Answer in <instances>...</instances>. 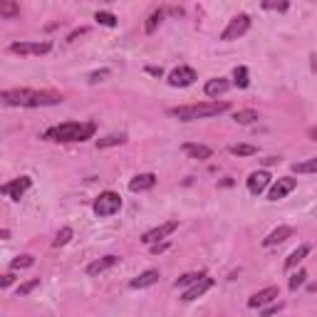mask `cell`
I'll return each mask as SVG.
<instances>
[{"label":"cell","instance_id":"6da1fadb","mask_svg":"<svg viewBox=\"0 0 317 317\" xmlns=\"http://www.w3.org/2000/svg\"><path fill=\"white\" fill-rule=\"evenodd\" d=\"M8 107H50L60 104L62 94L60 92H38V89H5L0 94Z\"/></svg>","mask_w":317,"mask_h":317},{"label":"cell","instance_id":"7a4b0ae2","mask_svg":"<svg viewBox=\"0 0 317 317\" xmlns=\"http://www.w3.org/2000/svg\"><path fill=\"white\" fill-rule=\"evenodd\" d=\"M94 131H97V126H94L92 121H87V124L65 121V124L50 126V129L42 134V139H47V141H62V144H67V141H87V139L94 136Z\"/></svg>","mask_w":317,"mask_h":317},{"label":"cell","instance_id":"3957f363","mask_svg":"<svg viewBox=\"0 0 317 317\" xmlns=\"http://www.w3.org/2000/svg\"><path fill=\"white\" fill-rule=\"evenodd\" d=\"M231 104L228 102H203V104H186V107H174L169 109L171 117L181 119V121H194V119H208V117H218L223 112H228Z\"/></svg>","mask_w":317,"mask_h":317},{"label":"cell","instance_id":"277c9868","mask_svg":"<svg viewBox=\"0 0 317 317\" xmlns=\"http://www.w3.org/2000/svg\"><path fill=\"white\" fill-rule=\"evenodd\" d=\"M119 208H121V198H119V194H114V191L99 194V196L94 198V203H92V211H94L99 218H109V216H114Z\"/></svg>","mask_w":317,"mask_h":317},{"label":"cell","instance_id":"5b68a950","mask_svg":"<svg viewBox=\"0 0 317 317\" xmlns=\"http://www.w3.org/2000/svg\"><path fill=\"white\" fill-rule=\"evenodd\" d=\"M250 30V15H245V13H240V15H236L231 23H228V28L221 33V40L223 42H231V40H238V38H243L245 33Z\"/></svg>","mask_w":317,"mask_h":317},{"label":"cell","instance_id":"8992f818","mask_svg":"<svg viewBox=\"0 0 317 317\" xmlns=\"http://www.w3.org/2000/svg\"><path fill=\"white\" fill-rule=\"evenodd\" d=\"M30 186H33V179H30V176H20V179H15V181L3 184V186H0V191H3V196H8V198H13V201H20V198L30 191Z\"/></svg>","mask_w":317,"mask_h":317},{"label":"cell","instance_id":"52a82bcc","mask_svg":"<svg viewBox=\"0 0 317 317\" xmlns=\"http://www.w3.org/2000/svg\"><path fill=\"white\" fill-rule=\"evenodd\" d=\"M176 228H179V221H166V223H161V226H156V228L146 231V233L141 236V243H146V245H156L158 240H164L166 236H171Z\"/></svg>","mask_w":317,"mask_h":317},{"label":"cell","instance_id":"ba28073f","mask_svg":"<svg viewBox=\"0 0 317 317\" xmlns=\"http://www.w3.org/2000/svg\"><path fill=\"white\" fill-rule=\"evenodd\" d=\"M295 186H297V179H292V176H280V179L270 186L268 201H280V198H285L287 194L295 191Z\"/></svg>","mask_w":317,"mask_h":317},{"label":"cell","instance_id":"9c48e42d","mask_svg":"<svg viewBox=\"0 0 317 317\" xmlns=\"http://www.w3.org/2000/svg\"><path fill=\"white\" fill-rule=\"evenodd\" d=\"M8 50L13 55H47L52 45L50 42H13Z\"/></svg>","mask_w":317,"mask_h":317},{"label":"cell","instance_id":"30bf717a","mask_svg":"<svg viewBox=\"0 0 317 317\" xmlns=\"http://www.w3.org/2000/svg\"><path fill=\"white\" fill-rule=\"evenodd\" d=\"M171 87H191L194 82H196V70L194 67H186V65H181V67H176L171 75H169V79H166Z\"/></svg>","mask_w":317,"mask_h":317},{"label":"cell","instance_id":"8fae6325","mask_svg":"<svg viewBox=\"0 0 317 317\" xmlns=\"http://www.w3.org/2000/svg\"><path fill=\"white\" fill-rule=\"evenodd\" d=\"M211 287H213V277H208V275H206V277H203V280H198L196 285L186 287V290H184V295H181V300H184V302L198 300V297H203V295H206Z\"/></svg>","mask_w":317,"mask_h":317},{"label":"cell","instance_id":"7c38bea8","mask_svg":"<svg viewBox=\"0 0 317 317\" xmlns=\"http://www.w3.org/2000/svg\"><path fill=\"white\" fill-rule=\"evenodd\" d=\"M270 174L268 171H253L250 176H248V191L253 194V196H260L268 186H270Z\"/></svg>","mask_w":317,"mask_h":317},{"label":"cell","instance_id":"4fadbf2b","mask_svg":"<svg viewBox=\"0 0 317 317\" xmlns=\"http://www.w3.org/2000/svg\"><path fill=\"white\" fill-rule=\"evenodd\" d=\"M275 297H280V287H275V285L263 287V290H258V292H255L250 300H248V307H263V305L273 302Z\"/></svg>","mask_w":317,"mask_h":317},{"label":"cell","instance_id":"5bb4252c","mask_svg":"<svg viewBox=\"0 0 317 317\" xmlns=\"http://www.w3.org/2000/svg\"><path fill=\"white\" fill-rule=\"evenodd\" d=\"M231 89V82L226 79V77H213V79H208L206 82V87H203V92H206V97H221V94H226Z\"/></svg>","mask_w":317,"mask_h":317},{"label":"cell","instance_id":"9a60e30c","mask_svg":"<svg viewBox=\"0 0 317 317\" xmlns=\"http://www.w3.org/2000/svg\"><path fill=\"white\" fill-rule=\"evenodd\" d=\"M156 186V174H139L129 181V191L139 194V191H149Z\"/></svg>","mask_w":317,"mask_h":317},{"label":"cell","instance_id":"2e32d148","mask_svg":"<svg viewBox=\"0 0 317 317\" xmlns=\"http://www.w3.org/2000/svg\"><path fill=\"white\" fill-rule=\"evenodd\" d=\"M184 154H189L191 158H198V161H206V158L213 156L211 146H206V144H191V141L184 144Z\"/></svg>","mask_w":317,"mask_h":317},{"label":"cell","instance_id":"e0dca14e","mask_svg":"<svg viewBox=\"0 0 317 317\" xmlns=\"http://www.w3.org/2000/svg\"><path fill=\"white\" fill-rule=\"evenodd\" d=\"M117 263H119V258H117V255H104V258H99V260H94V263H89V265H87V275H99V273H104V270L114 268Z\"/></svg>","mask_w":317,"mask_h":317},{"label":"cell","instance_id":"ac0fdd59","mask_svg":"<svg viewBox=\"0 0 317 317\" xmlns=\"http://www.w3.org/2000/svg\"><path fill=\"white\" fill-rule=\"evenodd\" d=\"M156 282H158V270H144L141 275H136V277L129 282V287L141 290V287H151V285H156Z\"/></svg>","mask_w":317,"mask_h":317},{"label":"cell","instance_id":"d6986e66","mask_svg":"<svg viewBox=\"0 0 317 317\" xmlns=\"http://www.w3.org/2000/svg\"><path fill=\"white\" fill-rule=\"evenodd\" d=\"M290 236H292V228H290V226H277V228H275L265 240H263V245H265V248H273V245H277V243L287 240Z\"/></svg>","mask_w":317,"mask_h":317},{"label":"cell","instance_id":"ffe728a7","mask_svg":"<svg viewBox=\"0 0 317 317\" xmlns=\"http://www.w3.org/2000/svg\"><path fill=\"white\" fill-rule=\"evenodd\" d=\"M310 250H312V248H310L307 243H305V245H300V248H295V250L287 255V260H285V270H292L297 263H302V260L310 255Z\"/></svg>","mask_w":317,"mask_h":317},{"label":"cell","instance_id":"44dd1931","mask_svg":"<svg viewBox=\"0 0 317 317\" xmlns=\"http://www.w3.org/2000/svg\"><path fill=\"white\" fill-rule=\"evenodd\" d=\"M124 141H126L124 134H107V136L97 139V146H99V149H109V146H119V144H124Z\"/></svg>","mask_w":317,"mask_h":317},{"label":"cell","instance_id":"7402d4cb","mask_svg":"<svg viewBox=\"0 0 317 317\" xmlns=\"http://www.w3.org/2000/svg\"><path fill=\"white\" fill-rule=\"evenodd\" d=\"M233 121L236 124H253V121H258V112L255 109H240L233 114Z\"/></svg>","mask_w":317,"mask_h":317},{"label":"cell","instance_id":"603a6c76","mask_svg":"<svg viewBox=\"0 0 317 317\" xmlns=\"http://www.w3.org/2000/svg\"><path fill=\"white\" fill-rule=\"evenodd\" d=\"M228 151L233 156H253V154H258V146H253V144H231Z\"/></svg>","mask_w":317,"mask_h":317},{"label":"cell","instance_id":"cb8c5ba5","mask_svg":"<svg viewBox=\"0 0 317 317\" xmlns=\"http://www.w3.org/2000/svg\"><path fill=\"white\" fill-rule=\"evenodd\" d=\"M203 277H206V273H186V275H181L176 280V287H191V285H196Z\"/></svg>","mask_w":317,"mask_h":317},{"label":"cell","instance_id":"d4e9b609","mask_svg":"<svg viewBox=\"0 0 317 317\" xmlns=\"http://www.w3.org/2000/svg\"><path fill=\"white\" fill-rule=\"evenodd\" d=\"M233 82H236L240 89H245V87L250 84V79H248V67H243V65L236 67V70H233Z\"/></svg>","mask_w":317,"mask_h":317},{"label":"cell","instance_id":"484cf974","mask_svg":"<svg viewBox=\"0 0 317 317\" xmlns=\"http://www.w3.org/2000/svg\"><path fill=\"white\" fill-rule=\"evenodd\" d=\"M0 15H3V18H18L20 15V5L5 0V3H0Z\"/></svg>","mask_w":317,"mask_h":317},{"label":"cell","instance_id":"4316f807","mask_svg":"<svg viewBox=\"0 0 317 317\" xmlns=\"http://www.w3.org/2000/svg\"><path fill=\"white\" fill-rule=\"evenodd\" d=\"M292 171H295V174H317V158H310V161L295 164Z\"/></svg>","mask_w":317,"mask_h":317},{"label":"cell","instance_id":"83f0119b","mask_svg":"<svg viewBox=\"0 0 317 317\" xmlns=\"http://www.w3.org/2000/svg\"><path fill=\"white\" fill-rule=\"evenodd\" d=\"M161 20H164V10L158 8V10H154V13L149 15V20H146V33L151 35V33L158 28V23H161Z\"/></svg>","mask_w":317,"mask_h":317},{"label":"cell","instance_id":"f1b7e54d","mask_svg":"<svg viewBox=\"0 0 317 317\" xmlns=\"http://www.w3.org/2000/svg\"><path fill=\"white\" fill-rule=\"evenodd\" d=\"M72 236H75V231H72L70 226H65V228L57 233V238L52 240V245H55V248H60V245H67V243L72 240Z\"/></svg>","mask_w":317,"mask_h":317},{"label":"cell","instance_id":"f546056e","mask_svg":"<svg viewBox=\"0 0 317 317\" xmlns=\"http://www.w3.org/2000/svg\"><path fill=\"white\" fill-rule=\"evenodd\" d=\"M94 20H97L99 25H107V28H114V25H117V15H114V13H107V10H99V13L94 15Z\"/></svg>","mask_w":317,"mask_h":317},{"label":"cell","instance_id":"4dcf8cb0","mask_svg":"<svg viewBox=\"0 0 317 317\" xmlns=\"http://www.w3.org/2000/svg\"><path fill=\"white\" fill-rule=\"evenodd\" d=\"M33 263H35L33 255H18V258L10 263V270H23V268H30Z\"/></svg>","mask_w":317,"mask_h":317},{"label":"cell","instance_id":"1f68e13d","mask_svg":"<svg viewBox=\"0 0 317 317\" xmlns=\"http://www.w3.org/2000/svg\"><path fill=\"white\" fill-rule=\"evenodd\" d=\"M35 287H40V277H35V280H28V282H23L20 287H18V297H25V295H30Z\"/></svg>","mask_w":317,"mask_h":317},{"label":"cell","instance_id":"d6a6232c","mask_svg":"<svg viewBox=\"0 0 317 317\" xmlns=\"http://www.w3.org/2000/svg\"><path fill=\"white\" fill-rule=\"evenodd\" d=\"M305 277H307V273H305V270H297V275L290 277V290H297V287L305 282Z\"/></svg>","mask_w":317,"mask_h":317},{"label":"cell","instance_id":"836d02e7","mask_svg":"<svg viewBox=\"0 0 317 317\" xmlns=\"http://www.w3.org/2000/svg\"><path fill=\"white\" fill-rule=\"evenodd\" d=\"M109 75H112L109 70H97V72H92V75H89V82H92V84H97V82H102V79H107Z\"/></svg>","mask_w":317,"mask_h":317},{"label":"cell","instance_id":"e575fe53","mask_svg":"<svg viewBox=\"0 0 317 317\" xmlns=\"http://www.w3.org/2000/svg\"><path fill=\"white\" fill-rule=\"evenodd\" d=\"M13 282H15V270H10V273L3 275V280H0V287H10Z\"/></svg>","mask_w":317,"mask_h":317},{"label":"cell","instance_id":"d590c367","mask_svg":"<svg viewBox=\"0 0 317 317\" xmlns=\"http://www.w3.org/2000/svg\"><path fill=\"white\" fill-rule=\"evenodd\" d=\"M263 8H268V10H287V3H263Z\"/></svg>","mask_w":317,"mask_h":317},{"label":"cell","instance_id":"8d00e7d4","mask_svg":"<svg viewBox=\"0 0 317 317\" xmlns=\"http://www.w3.org/2000/svg\"><path fill=\"white\" fill-rule=\"evenodd\" d=\"M280 310H282V302H277V305H273V307L263 310V317H270V315H275V312H280Z\"/></svg>","mask_w":317,"mask_h":317},{"label":"cell","instance_id":"74e56055","mask_svg":"<svg viewBox=\"0 0 317 317\" xmlns=\"http://www.w3.org/2000/svg\"><path fill=\"white\" fill-rule=\"evenodd\" d=\"M87 33H89V30H87V28H79V30H75V33H72V35H70V38H67V42H75V40H77V38H79V35H87Z\"/></svg>","mask_w":317,"mask_h":317},{"label":"cell","instance_id":"f35d334b","mask_svg":"<svg viewBox=\"0 0 317 317\" xmlns=\"http://www.w3.org/2000/svg\"><path fill=\"white\" fill-rule=\"evenodd\" d=\"M146 72H149V75H154V77H161V75H164V70H161V67H154V65H151V67H146Z\"/></svg>","mask_w":317,"mask_h":317},{"label":"cell","instance_id":"ab89813d","mask_svg":"<svg viewBox=\"0 0 317 317\" xmlns=\"http://www.w3.org/2000/svg\"><path fill=\"white\" fill-rule=\"evenodd\" d=\"M166 250V245H161V243H156V245H151V253L154 255H158V253H164Z\"/></svg>","mask_w":317,"mask_h":317},{"label":"cell","instance_id":"60d3db41","mask_svg":"<svg viewBox=\"0 0 317 317\" xmlns=\"http://www.w3.org/2000/svg\"><path fill=\"white\" fill-rule=\"evenodd\" d=\"M277 161H280L277 156H268V158H263V164H265V166H273V164H277Z\"/></svg>","mask_w":317,"mask_h":317},{"label":"cell","instance_id":"b9f144b4","mask_svg":"<svg viewBox=\"0 0 317 317\" xmlns=\"http://www.w3.org/2000/svg\"><path fill=\"white\" fill-rule=\"evenodd\" d=\"M0 238L8 240V238H10V231H8V228H3V231H0Z\"/></svg>","mask_w":317,"mask_h":317},{"label":"cell","instance_id":"7bdbcfd3","mask_svg":"<svg viewBox=\"0 0 317 317\" xmlns=\"http://www.w3.org/2000/svg\"><path fill=\"white\" fill-rule=\"evenodd\" d=\"M307 134H310V139H315V141H317V126H312Z\"/></svg>","mask_w":317,"mask_h":317},{"label":"cell","instance_id":"ee69618b","mask_svg":"<svg viewBox=\"0 0 317 317\" xmlns=\"http://www.w3.org/2000/svg\"><path fill=\"white\" fill-rule=\"evenodd\" d=\"M307 290H310V292H317V282H310V285H307Z\"/></svg>","mask_w":317,"mask_h":317}]
</instances>
